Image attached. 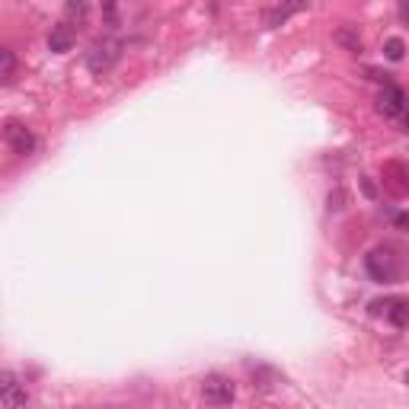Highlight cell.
Segmentation results:
<instances>
[{"label": "cell", "instance_id": "8992f818", "mask_svg": "<svg viewBox=\"0 0 409 409\" xmlns=\"http://www.w3.org/2000/svg\"><path fill=\"white\" fill-rule=\"evenodd\" d=\"M371 313H374V317L383 313L393 326H409V300H400V298L374 300V304H371Z\"/></svg>", "mask_w": 409, "mask_h": 409}, {"label": "cell", "instance_id": "ba28073f", "mask_svg": "<svg viewBox=\"0 0 409 409\" xmlns=\"http://www.w3.org/2000/svg\"><path fill=\"white\" fill-rule=\"evenodd\" d=\"M307 6V0H281V4H275L272 10L266 13V26L268 29H278V26H285L288 19L294 16V13H300Z\"/></svg>", "mask_w": 409, "mask_h": 409}, {"label": "cell", "instance_id": "2e32d148", "mask_svg": "<svg viewBox=\"0 0 409 409\" xmlns=\"http://www.w3.org/2000/svg\"><path fill=\"white\" fill-rule=\"evenodd\" d=\"M400 19L409 26V0H400Z\"/></svg>", "mask_w": 409, "mask_h": 409}, {"label": "cell", "instance_id": "8fae6325", "mask_svg": "<svg viewBox=\"0 0 409 409\" xmlns=\"http://www.w3.org/2000/svg\"><path fill=\"white\" fill-rule=\"evenodd\" d=\"M336 42H339V45H345L349 51H355V55L361 51V38H358V32H351L349 26H342V29L336 32Z\"/></svg>", "mask_w": 409, "mask_h": 409}, {"label": "cell", "instance_id": "9c48e42d", "mask_svg": "<svg viewBox=\"0 0 409 409\" xmlns=\"http://www.w3.org/2000/svg\"><path fill=\"white\" fill-rule=\"evenodd\" d=\"M70 45H74V29H70L67 23L51 26V32H48V48L58 51V55H64V51H70Z\"/></svg>", "mask_w": 409, "mask_h": 409}, {"label": "cell", "instance_id": "277c9868", "mask_svg": "<svg viewBox=\"0 0 409 409\" xmlns=\"http://www.w3.org/2000/svg\"><path fill=\"white\" fill-rule=\"evenodd\" d=\"M202 396H204V403H211V406H227V403H234L236 387H234V381H230V377L208 374L202 381Z\"/></svg>", "mask_w": 409, "mask_h": 409}, {"label": "cell", "instance_id": "7a4b0ae2", "mask_svg": "<svg viewBox=\"0 0 409 409\" xmlns=\"http://www.w3.org/2000/svg\"><path fill=\"white\" fill-rule=\"evenodd\" d=\"M364 268H368V275L374 281L387 285V281H396V275H400V259L393 256V249L377 246L364 256Z\"/></svg>", "mask_w": 409, "mask_h": 409}, {"label": "cell", "instance_id": "ac0fdd59", "mask_svg": "<svg viewBox=\"0 0 409 409\" xmlns=\"http://www.w3.org/2000/svg\"><path fill=\"white\" fill-rule=\"evenodd\" d=\"M406 383H409V371H406Z\"/></svg>", "mask_w": 409, "mask_h": 409}, {"label": "cell", "instance_id": "5b68a950", "mask_svg": "<svg viewBox=\"0 0 409 409\" xmlns=\"http://www.w3.org/2000/svg\"><path fill=\"white\" fill-rule=\"evenodd\" d=\"M26 400H29V393H26V387L19 383V377L13 374V371H4V374H0V406L16 409V406H26Z\"/></svg>", "mask_w": 409, "mask_h": 409}, {"label": "cell", "instance_id": "9a60e30c", "mask_svg": "<svg viewBox=\"0 0 409 409\" xmlns=\"http://www.w3.org/2000/svg\"><path fill=\"white\" fill-rule=\"evenodd\" d=\"M342 208H345V192L342 189L329 192V211H342Z\"/></svg>", "mask_w": 409, "mask_h": 409}, {"label": "cell", "instance_id": "5bb4252c", "mask_svg": "<svg viewBox=\"0 0 409 409\" xmlns=\"http://www.w3.org/2000/svg\"><path fill=\"white\" fill-rule=\"evenodd\" d=\"M387 217H390V224H393V227L409 230V211H393V208H387Z\"/></svg>", "mask_w": 409, "mask_h": 409}, {"label": "cell", "instance_id": "7c38bea8", "mask_svg": "<svg viewBox=\"0 0 409 409\" xmlns=\"http://www.w3.org/2000/svg\"><path fill=\"white\" fill-rule=\"evenodd\" d=\"M64 10H67V19L83 23V19H87V13H89V4H87V0H67V6H64Z\"/></svg>", "mask_w": 409, "mask_h": 409}, {"label": "cell", "instance_id": "52a82bcc", "mask_svg": "<svg viewBox=\"0 0 409 409\" xmlns=\"http://www.w3.org/2000/svg\"><path fill=\"white\" fill-rule=\"evenodd\" d=\"M377 109H381L387 119H396V115L406 112V93L387 80V83H383V89L377 93Z\"/></svg>", "mask_w": 409, "mask_h": 409}, {"label": "cell", "instance_id": "6da1fadb", "mask_svg": "<svg viewBox=\"0 0 409 409\" xmlns=\"http://www.w3.org/2000/svg\"><path fill=\"white\" fill-rule=\"evenodd\" d=\"M119 61H121V42L115 36L96 38V42L89 45V51H87V67H89V74H96V77L109 74Z\"/></svg>", "mask_w": 409, "mask_h": 409}, {"label": "cell", "instance_id": "30bf717a", "mask_svg": "<svg viewBox=\"0 0 409 409\" xmlns=\"http://www.w3.org/2000/svg\"><path fill=\"white\" fill-rule=\"evenodd\" d=\"M13 77H16V55L13 48H0V80L13 83Z\"/></svg>", "mask_w": 409, "mask_h": 409}, {"label": "cell", "instance_id": "4fadbf2b", "mask_svg": "<svg viewBox=\"0 0 409 409\" xmlns=\"http://www.w3.org/2000/svg\"><path fill=\"white\" fill-rule=\"evenodd\" d=\"M403 51H406V45H403V38H387L383 42V55L390 58V61H400Z\"/></svg>", "mask_w": 409, "mask_h": 409}, {"label": "cell", "instance_id": "3957f363", "mask_svg": "<svg viewBox=\"0 0 409 409\" xmlns=\"http://www.w3.org/2000/svg\"><path fill=\"white\" fill-rule=\"evenodd\" d=\"M4 141H6V147H10L16 157H32V153H36V147H38V141H36V134H32V128L23 125V121H6Z\"/></svg>", "mask_w": 409, "mask_h": 409}, {"label": "cell", "instance_id": "e0dca14e", "mask_svg": "<svg viewBox=\"0 0 409 409\" xmlns=\"http://www.w3.org/2000/svg\"><path fill=\"white\" fill-rule=\"evenodd\" d=\"M403 125H406V131H409V112H403Z\"/></svg>", "mask_w": 409, "mask_h": 409}]
</instances>
